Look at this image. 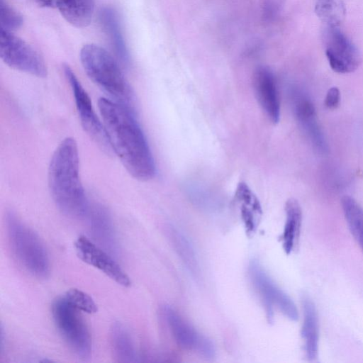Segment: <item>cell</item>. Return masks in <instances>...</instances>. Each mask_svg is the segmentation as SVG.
<instances>
[{
    "label": "cell",
    "mask_w": 363,
    "mask_h": 363,
    "mask_svg": "<svg viewBox=\"0 0 363 363\" xmlns=\"http://www.w3.org/2000/svg\"><path fill=\"white\" fill-rule=\"evenodd\" d=\"M340 101V92L337 87L333 86L328 89L325 98V105L329 109L336 108Z\"/></svg>",
    "instance_id": "obj_25"
},
{
    "label": "cell",
    "mask_w": 363,
    "mask_h": 363,
    "mask_svg": "<svg viewBox=\"0 0 363 363\" xmlns=\"http://www.w3.org/2000/svg\"><path fill=\"white\" fill-rule=\"evenodd\" d=\"M81 312L64 296L56 298L51 306L52 320L58 333L79 357L86 359L91 354L92 340Z\"/></svg>",
    "instance_id": "obj_5"
},
{
    "label": "cell",
    "mask_w": 363,
    "mask_h": 363,
    "mask_svg": "<svg viewBox=\"0 0 363 363\" xmlns=\"http://www.w3.org/2000/svg\"><path fill=\"white\" fill-rule=\"evenodd\" d=\"M11 250L18 263L31 275L47 278L50 272L48 252L39 236L13 212L5 216Z\"/></svg>",
    "instance_id": "obj_4"
},
{
    "label": "cell",
    "mask_w": 363,
    "mask_h": 363,
    "mask_svg": "<svg viewBox=\"0 0 363 363\" xmlns=\"http://www.w3.org/2000/svg\"><path fill=\"white\" fill-rule=\"evenodd\" d=\"M89 230L94 241L113 255L118 251V240L111 216L107 209L96 205L89 210Z\"/></svg>",
    "instance_id": "obj_14"
},
{
    "label": "cell",
    "mask_w": 363,
    "mask_h": 363,
    "mask_svg": "<svg viewBox=\"0 0 363 363\" xmlns=\"http://www.w3.org/2000/svg\"><path fill=\"white\" fill-rule=\"evenodd\" d=\"M79 258L97 269L123 287H129L131 280L107 251L85 235L79 236L74 243Z\"/></svg>",
    "instance_id": "obj_10"
},
{
    "label": "cell",
    "mask_w": 363,
    "mask_h": 363,
    "mask_svg": "<svg viewBox=\"0 0 363 363\" xmlns=\"http://www.w3.org/2000/svg\"><path fill=\"white\" fill-rule=\"evenodd\" d=\"M35 1L40 6L55 8V0H35Z\"/></svg>",
    "instance_id": "obj_26"
},
{
    "label": "cell",
    "mask_w": 363,
    "mask_h": 363,
    "mask_svg": "<svg viewBox=\"0 0 363 363\" xmlns=\"http://www.w3.org/2000/svg\"><path fill=\"white\" fill-rule=\"evenodd\" d=\"M48 182L51 196L62 213L75 218L87 216L89 203L79 175L78 147L73 138H65L54 151Z\"/></svg>",
    "instance_id": "obj_2"
},
{
    "label": "cell",
    "mask_w": 363,
    "mask_h": 363,
    "mask_svg": "<svg viewBox=\"0 0 363 363\" xmlns=\"http://www.w3.org/2000/svg\"><path fill=\"white\" fill-rule=\"evenodd\" d=\"M341 206L350 231L363 252V208L347 195L342 198Z\"/></svg>",
    "instance_id": "obj_21"
},
{
    "label": "cell",
    "mask_w": 363,
    "mask_h": 363,
    "mask_svg": "<svg viewBox=\"0 0 363 363\" xmlns=\"http://www.w3.org/2000/svg\"><path fill=\"white\" fill-rule=\"evenodd\" d=\"M80 60L93 82L114 101L133 111V90L118 62L109 52L98 45L86 44L81 49Z\"/></svg>",
    "instance_id": "obj_3"
},
{
    "label": "cell",
    "mask_w": 363,
    "mask_h": 363,
    "mask_svg": "<svg viewBox=\"0 0 363 363\" xmlns=\"http://www.w3.org/2000/svg\"><path fill=\"white\" fill-rule=\"evenodd\" d=\"M98 107L113 153L126 170L138 180L152 179L155 161L134 111L104 97L99 99Z\"/></svg>",
    "instance_id": "obj_1"
},
{
    "label": "cell",
    "mask_w": 363,
    "mask_h": 363,
    "mask_svg": "<svg viewBox=\"0 0 363 363\" xmlns=\"http://www.w3.org/2000/svg\"><path fill=\"white\" fill-rule=\"evenodd\" d=\"M292 106L298 123L315 150L319 153L325 154L328 150V143L311 99L301 91H293Z\"/></svg>",
    "instance_id": "obj_12"
},
{
    "label": "cell",
    "mask_w": 363,
    "mask_h": 363,
    "mask_svg": "<svg viewBox=\"0 0 363 363\" xmlns=\"http://www.w3.org/2000/svg\"><path fill=\"white\" fill-rule=\"evenodd\" d=\"M343 4L337 0H316L315 12L328 27H340L345 16Z\"/></svg>",
    "instance_id": "obj_22"
},
{
    "label": "cell",
    "mask_w": 363,
    "mask_h": 363,
    "mask_svg": "<svg viewBox=\"0 0 363 363\" xmlns=\"http://www.w3.org/2000/svg\"><path fill=\"white\" fill-rule=\"evenodd\" d=\"M249 274L263 301L269 320L273 319L274 306L291 320H298V313L293 300L273 281L257 261L250 262Z\"/></svg>",
    "instance_id": "obj_8"
},
{
    "label": "cell",
    "mask_w": 363,
    "mask_h": 363,
    "mask_svg": "<svg viewBox=\"0 0 363 363\" xmlns=\"http://www.w3.org/2000/svg\"><path fill=\"white\" fill-rule=\"evenodd\" d=\"M65 298L74 307L82 312L88 314L96 313L98 311L94 300L84 291L72 288L69 289L64 295Z\"/></svg>",
    "instance_id": "obj_23"
},
{
    "label": "cell",
    "mask_w": 363,
    "mask_h": 363,
    "mask_svg": "<svg viewBox=\"0 0 363 363\" xmlns=\"http://www.w3.org/2000/svg\"><path fill=\"white\" fill-rule=\"evenodd\" d=\"M63 71L71 87L84 130L104 152L112 155L113 151L104 125L97 117L89 94L67 65H64Z\"/></svg>",
    "instance_id": "obj_7"
},
{
    "label": "cell",
    "mask_w": 363,
    "mask_h": 363,
    "mask_svg": "<svg viewBox=\"0 0 363 363\" xmlns=\"http://www.w3.org/2000/svg\"><path fill=\"white\" fill-rule=\"evenodd\" d=\"M110 339L113 355L117 362H137V352L130 332L121 323L114 322L111 328Z\"/></svg>",
    "instance_id": "obj_19"
},
{
    "label": "cell",
    "mask_w": 363,
    "mask_h": 363,
    "mask_svg": "<svg viewBox=\"0 0 363 363\" xmlns=\"http://www.w3.org/2000/svg\"><path fill=\"white\" fill-rule=\"evenodd\" d=\"M0 57L9 67L38 77L47 76L42 57L24 40L11 31L1 28Z\"/></svg>",
    "instance_id": "obj_6"
},
{
    "label": "cell",
    "mask_w": 363,
    "mask_h": 363,
    "mask_svg": "<svg viewBox=\"0 0 363 363\" xmlns=\"http://www.w3.org/2000/svg\"><path fill=\"white\" fill-rule=\"evenodd\" d=\"M164 233L185 267L191 275L198 277L200 273L199 264L194 248L188 238L172 225L166 227Z\"/></svg>",
    "instance_id": "obj_17"
},
{
    "label": "cell",
    "mask_w": 363,
    "mask_h": 363,
    "mask_svg": "<svg viewBox=\"0 0 363 363\" xmlns=\"http://www.w3.org/2000/svg\"><path fill=\"white\" fill-rule=\"evenodd\" d=\"M0 9L1 28L11 31L21 26L23 21L22 16L4 0H1Z\"/></svg>",
    "instance_id": "obj_24"
},
{
    "label": "cell",
    "mask_w": 363,
    "mask_h": 363,
    "mask_svg": "<svg viewBox=\"0 0 363 363\" xmlns=\"http://www.w3.org/2000/svg\"><path fill=\"white\" fill-rule=\"evenodd\" d=\"M99 17L101 27L116 57L122 64L128 65L130 62V55L117 11L111 6H105L100 10Z\"/></svg>",
    "instance_id": "obj_15"
},
{
    "label": "cell",
    "mask_w": 363,
    "mask_h": 363,
    "mask_svg": "<svg viewBox=\"0 0 363 363\" xmlns=\"http://www.w3.org/2000/svg\"><path fill=\"white\" fill-rule=\"evenodd\" d=\"M324 39L326 57L334 72L346 74L357 69L361 62L359 52L340 27L326 26Z\"/></svg>",
    "instance_id": "obj_9"
},
{
    "label": "cell",
    "mask_w": 363,
    "mask_h": 363,
    "mask_svg": "<svg viewBox=\"0 0 363 363\" xmlns=\"http://www.w3.org/2000/svg\"><path fill=\"white\" fill-rule=\"evenodd\" d=\"M257 101L267 117L277 123L280 118V101L276 81L272 72L266 67H258L253 79Z\"/></svg>",
    "instance_id": "obj_13"
},
{
    "label": "cell",
    "mask_w": 363,
    "mask_h": 363,
    "mask_svg": "<svg viewBox=\"0 0 363 363\" xmlns=\"http://www.w3.org/2000/svg\"><path fill=\"white\" fill-rule=\"evenodd\" d=\"M286 222L281 236L283 248L290 254L296 247L300 235L302 211L298 202L289 199L285 205Z\"/></svg>",
    "instance_id": "obj_20"
},
{
    "label": "cell",
    "mask_w": 363,
    "mask_h": 363,
    "mask_svg": "<svg viewBox=\"0 0 363 363\" xmlns=\"http://www.w3.org/2000/svg\"><path fill=\"white\" fill-rule=\"evenodd\" d=\"M303 308V324L301 337L306 357L308 361L317 359L318 353V318L315 306L312 299L304 294L301 297Z\"/></svg>",
    "instance_id": "obj_16"
},
{
    "label": "cell",
    "mask_w": 363,
    "mask_h": 363,
    "mask_svg": "<svg viewBox=\"0 0 363 363\" xmlns=\"http://www.w3.org/2000/svg\"><path fill=\"white\" fill-rule=\"evenodd\" d=\"M162 314L178 345L206 357L214 356L215 347L211 340L199 333L174 309L165 306L162 308Z\"/></svg>",
    "instance_id": "obj_11"
},
{
    "label": "cell",
    "mask_w": 363,
    "mask_h": 363,
    "mask_svg": "<svg viewBox=\"0 0 363 363\" xmlns=\"http://www.w3.org/2000/svg\"><path fill=\"white\" fill-rule=\"evenodd\" d=\"M55 8L68 23L77 28H84L91 21L94 0H55Z\"/></svg>",
    "instance_id": "obj_18"
}]
</instances>
